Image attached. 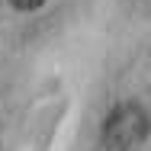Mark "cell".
<instances>
[{
	"mask_svg": "<svg viewBox=\"0 0 151 151\" xmlns=\"http://www.w3.org/2000/svg\"><path fill=\"white\" fill-rule=\"evenodd\" d=\"M148 113L138 103L116 106L103 122V148L106 151H138L148 138Z\"/></svg>",
	"mask_w": 151,
	"mask_h": 151,
	"instance_id": "1",
	"label": "cell"
},
{
	"mask_svg": "<svg viewBox=\"0 0 151 151\" xmlns=\"http://www.w3.org/2000/svg\"><path fill=\"white\" fill-rule=\"evenodd\" d=\"M45 0H10V6H16L19 13H32V10H39Z\"/></svg>",
	"mask_w": 151,
	"mask_h": 151,
	"instance_id": "2",
	"label": "cell"
}]
</instances>
